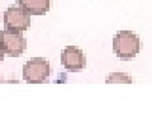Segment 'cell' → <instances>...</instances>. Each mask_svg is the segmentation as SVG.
Masks as SVG:
<instances>
[{
	"mask_svg": "<svg viewBox=\"0 0 152 137\" xmlns=\"http://www.w3.org/2000/svg\"><path fill=\"white\" fill-rule=\"evenodd\" d=\"M113 52L122 61L133 60L141 51V38L132 31H118L113 37Z\"/></svg>",
	"mask_w": 152,
	"mask_h": 137,
	"instance_id": "6da1fadb",
	"label": "cell"
},
{
	"mask_svg": "<svg viewBox=\"0 0 152 137\" xmlns=\"http://www.w3.org/2000/svg\"><path fill=\"white\" fill-rule=\"evenodd\" d=\"M51 66L46 59L33 57L23 66V79L28 84H42L48 80Z\"/></svg>",
	"mask_w": 152,
	"mask_h": 137,
	"instance_id": "7a4b0ae2",
	"label": "cell"
},
{
	"mask_svg": "<svg viewBox=\"0 0 152 137\" xmlns=\"http://www.w3.org/2000/svg\"><path fill=\"white\" fill-rule=\"evenodd\" d=\"M0 46L9 57H19L27 48V40L22 32H14L4 28L0 31Z\"/></svg>",
	"mask_w": 152,
	"mask_h": 137,
	"instance_id": "3957f363",
	"label": "cell"
},
{
	"mask_svg": "<svg viewBox=\"0 0 152 137\" xmlns=\"http://www.w3.org/2000/svg\"><path fill=\"white\" fill-rule=\"evenodd\" d=\"M4 28L14 32H24L31 26V15L17 5H10L4 13Z\"/></svg>",
	"mask_w": 152,
	"mask_h": 137,
	"instance_id": "277c9868",
	"label": "cell"
},
{
	"mask_svg": "<svg viewBox=\"0 0 152 137\" xmlns=\"http://www.w3.org/2000/svg\"><path fill=\"white\" fill-rule=\"evenodd\" d=\"M61 65L67 73H80L86 66V57L81 48L76 46H67L61 52Z\"/></svg>",
	"mask_w": 152,
	"mask_h": 137,
	"instance_id": "5b68a950",
	"label": "cell"
},
{
	"mask_svg": "<svg viewBox=\"0 0 152 137\" xmlns=\"http://www.w3.org/2000/svg\"><path fill=\"white\" fill-rule=\"evenodd\" d=\"M17 4L29 15H45L51 9V0H15Z\"/></svg>",
	"mask_w": 152,
	"mask_h": 137,
	"instance_id": "8992f818",
	"label": "cell"
},
{
	"mask_svg": "<svg viewBox=\"0 0 152 137\" xmlns=\"http://www.w3.org/2000/svg\"><path fill=\"white\" fill-rule=\"evenodd\" d=\"M107 84H132L133 79L126 73H112L105 79Z\"/></svg>",
	"mask_w": 152,
	"mask_h": 137,
	"instance_id": "52a82bcc",
	"label": "cell"
},
{
	"mask_svg": "<svg viewBox=\"0 0 152 137\" xmlns=\"http://www.w3.org/2000/svg\"><path fill=\"white\" fill-rule=\"evenodd\" d=\"M4 56H5V52H4L3 47L0 46V62H3V60H4Z\"/></svg>",
	"mask_w": 152,
	"mask_h": 137,
	"instance_id": "ba28073f",
	"label": "cell"
},
{
	"mask_svg": "<svg viewBox=\"0 0 152 137\" xmlns=\"http://www.w3.org/2000/svg\"><path fill=\"white\" fill-rule=\"evenodd\" d=\"M0 83H1V78H0Z\"/></svg>",
	"mask_w": 152,
	"mask_h": 137,
	"instance_id": "9c48e42d",
	"label": "cell"
}]
</instances>
